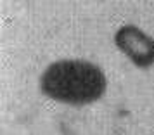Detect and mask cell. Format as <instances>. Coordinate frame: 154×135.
<instances>
[{"label": "cell", "instance_id": "6da1fadb", "mask_svg": "<svg viewBox=\"0 0 154 135\" xmlns=\"http://www.w3.org/2000/svg\"><path fill=\"white\" fill-rule=\"evenodd\" d=\"M107 76L99 64L83 57L56 59L38 78L42 95L66 106H88L107 92Z\"/></svg>", "mask_w": 154, "mask_h": 135}, {"label": "cell", "instance_id": "7a4b0ae2", "mask_svg": "<svg viewBox=\"0 0 154 135\" xmlns=\"http://www.w3.org/2000/svg\"><path fill=\"white\" fill-rule=\"evenodd\" d=\"M112 42L116 49L139 68V69H151L154 66V36L137 26V24H121L114 35Z\"/></svg>", "mask_w": 154, "mask_h": 135}]
</instances>
